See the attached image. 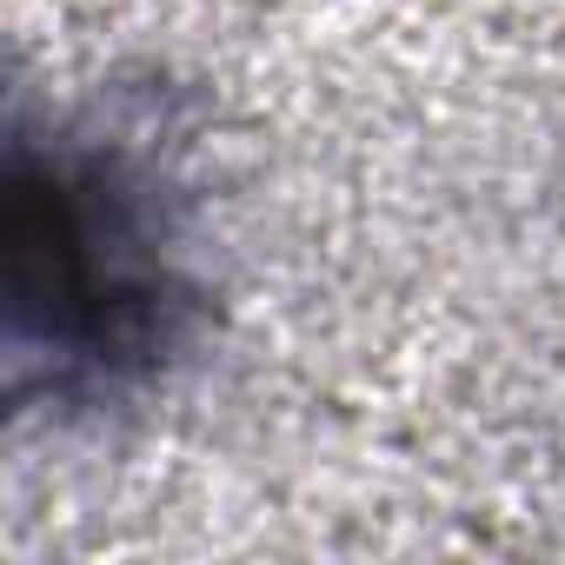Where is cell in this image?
<instances>
[{
  "label": "cell",
  "instance_id": "6da1fadb",
  "mask_svg": "<svg viewBox=\"0 0 565 565\" xmlns=\"http://www.w3.org/2000/svg\"><path fill=\"white\" fill-rule=\"evenodd\" d=\"M226 313L213 107L167 67L14 87L0 140V393L94 433L160 406Z\"/></svg>",
  "mask_w": 565,
  "mask_h": 565
}]
</instances>
